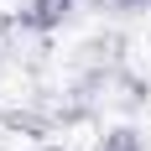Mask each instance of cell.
Masks as SVG:
<instances>
[{
  "label": "cell",
  "mask_w": 151,
  "mask_h": 151,
  "mask_svg": "<svg viewBox=\"0 0 151 151\" xmlns=\"http://www.w3.org/2000/svg\"><path fill=\"white\" fill-rule=\"evenodd\" d=\"M78 0H26V16L37 21V26H58V21H68L73 16Z\"/></svg>",
  "instance_id": "obj_1"
},
{
  "label": "cell",
  "mask_w": 151,
  "mask_h": 151,
  "mask_svg": "<svg viewBox=\"0 0 151 151\" xmlns=\"http://www.w3.org/2000/svg\"><path fill=\"white\" fill-rule=\"evenodd\" d=\"M104 151H141V141L130 130H115V136H104Z\"/></svg>",
  "instance_id": "obj_2"
},
{
  "label": "cell",
  "mask_w": 151,
  "mask_h": 151,
  "mask_svg": "<svg viewBox=\"0 0 151 151\" xmlns=\"http://www.w3.org/2000/svg\"><path fill=\"white\" fill-rule=\"evenodd\" d=\"M115 5H120V11H141L146 0H115Z\"/></svg>",
  "instance_id": "obj_3"
}]
</instances>
